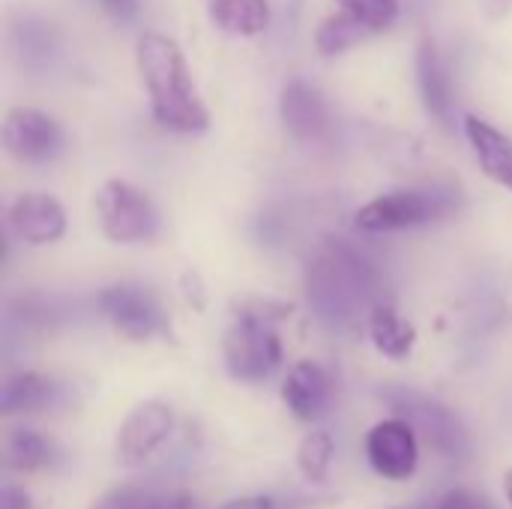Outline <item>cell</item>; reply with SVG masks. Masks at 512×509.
<instances>
[{
  "instance_id": "obj_1",
  "label": "cell",
  "mask_w": 512,
  "mask_h": 509,
  "mask_svg": "<svg viewBox=\"0 0 512 509\" xmlns=\"http://www.w3.org/2000/svg\"><path fill=\"white\" fill-rule=\"evenodd\" d=\"M306 294L309 306L327 327L345 330L357 324L363 312L378 306V270L363 252L336 240L321 246L309 261Z\"/></svg>"
},
{
  "instance_id": "obj_2",
  "label": "cell",
  "mask_w": 512,
  "mask_h": 509,
  "mask_svg": "<svg viewBox=\"0 0 512 509\" xmlns=\"http://www.w3.org/2000/svg\"><path fill=\"white\" fill-rule=\"evenodd\" d=\"M135 60L159 126L183 135H195L210 126V111L201 102L189 63L174 39L162 33H144L138 39Z\"/></svg>"
},
{
  "instance_id": "obj_3",
  "label": "cell",
  "mask_w": 512,
  "mask_h": 509,
  "mask_svg": "<svg viewBox=\"0 0 512 509\" xmlns=\"http://www.w3.org/2000/svg\"><path fill=\"white\" fill-rule=\"evenodd\" d=\"M276 324L279 312H273L267 303L243 306L234 315L222 342V357L231 378L261 384L282 366V339Z\"/></svg>"
},
{
  "instance_id": "obj_4",
  "label": "cell",
  "mask_w": 512,
  "mask_h": 509,
  "mask_svg": "<svg viewBox=\"0 0 512 509\" xmlns=\"http://www.w3.org/2000/svg\"><path fill=\"white\" fill-rule=\"evenodd\" d=\"M459 207V192L426 186V189H396L387 195H378L363 210H357V228L369 234L384 231H402L438 222L450 216Z\"/></svg>"
},
{
  "instance_id": "obj_5",
  "label": "cell",
  "mask_w": 512,
  "mask_h": 509,
  "mask_svg": "<svg viewBox=\"0 0 512 509\" xmlns=\"http://www.w3.org/2000/svg\"><path fill=\"white\" fill-rule=\"evenodd\" d=\"M381 396L390 405V411H396V417L408 420L414 426V432H420L441 456H447L453 462L471 459V435L462 426V420L456 417V411H450L444 402H438L435 396H426L414 387H387Z\"/></svg>"
},
{
  "instance_id": "obj_6",
  "label": "cell",
  "mask_w": 512,
  "mask_h": 509,
  "mask_svg": "<svg viewBox=\"0 0 512 509\" xmlns=\"http://www.w3.org/2000/svg\"><path fill=\"white\" fill-rule=\"evenodd\" d=\"M99 228L111 243H144L159 231V210L150 195L126 180H108L96 192Z\"/></svg>"
},
{
  "instance_id": "obj_7",
  "label": "cell",
  "mask_w": 512,
  "mask_h": 509,
  "mask_svg": "<svg viewBox=\"0 0 512 509\" xmlns=\"http://www.w3.org/2000/svg\"><path fill=\"white\" fill-rule=\"evenodd\" d=\"M99 309L114 324V330L132 342H147L153 336L168 333V318L159 300L141 285L123 282V285L105 288L99 294Z\"/></svg>"
},
{
  "instance_id": "obj_8",
  "label": "cell",
  "mask_w": 512,
  "mask_h": 509,
  "mask_svg": "<svg viewBox=\"0 0 512 509\" xmlns=\"http://www.w3.org/2000/svg\"><path fill=\"white\" fill-rule=\"evenodd\" d=\"M174 429V411L171 405L150 399L141 402L129 411V417L123 420L117 441H114V459L123 468H138L144 465L171 435Z\"/></svg>"
},
{
  "instance_id": "obj_9",
  "label": "cell",
  "mask_w": 512,
  "mask_h": 509,
  "mask_svg": "<svg viewBox=\"0 0 512 509\" xmlns=\"http://www.w3.org/2000/svg\"><path fill=\"white\" fill-rule=\"evenodd\" d=\"M366 456L378 477L384 480H411L420 462L417 432L408 420L393 417L369 429L366 435Z\"/></svg>"
},
{
  "instance_id": "obj_10",
  "label": "cell",
  "mask_w": 512,
  "mask_h": 509,
  "mask_svg": "<svg viewBox=\"0 0 512 509\" xmlns=\"http://www.w3.org/2000/svg\"><path fill=\"white\" fill-rule=\"evenodd\" d=\"M3 147L18 162H51L63 150V132L54 117L36 108H9L3 117Z\"/></svg>"
},
{
  "instance_id": "obj_11",
  "label": "cell",
  "mask_w": 512,
  "mask_h": 509,
  "mask_svg": "<svg viewBox=\"0 0 512 509\" xmlns=\"http://www.w3.org/2000/svg\"><path fill=\"white\" fill-rule=\"evenodd\" d=\"M9 228L18 240H24L30 246L57 243L66 234V213L51 195L30 192V195H21L12 201Z\"/></svg>"
},
{
  "instance_id": "obj_12",
  "label": "cell",
  "mask_w": 512,
  "mask_h": 509,
  "mask_svg": "<svg viewBox=\"0 0 512 509\" xmlns=\"http://www.w3.org/2000/svg\"><path fill=\"white\" fill-rule=\"evenodd\" d=\"M279 114H282V123L288 126V132L297 135L300 141H321L330 132L327 102L303 78H294L282 87Z\"/></svg>"
},
{
  "instance_id": "obj_13",
  "label": "cell",
  "mask_w": 512,
  "mask_h": 509,
  "mask_svg": "<svg viewBox=\"0 0 512 509\" xmlns=\"http://www.w3.org/2000/svg\"><path fill=\"white\" fill-rule=\"evenodd\" d=\"M282 399L300 423H312L330 405V375L324 372L321 363L300 360L297 366H291L282 384Z\"/></svg>"
},
{
  "instance_id": "obj_14",
  "label": "cell",
  "mask_w": 512,
  "mask_h": 509,
  "mask_svg": "<svg viewBox=\"0 0 512 509\" xmlns=\"http://www.w3.org/2000/svg\"><path fill=\"white\" fill-rule=\"evenodd\" d=\"M465 135L477 153V162L480 168L486 171V177H492L495 183L512 189V141L495 129L489 120L477 117V114H468L465 117Z\"/></svg>"
},
{
  "instance_id": "obj_15",
  "label": "cell",
  "mask_w": 512,
  "mask_h": 509,
  "mask_svg": "<svg viewBox=\"0 0 512 509\" xmlns=\"http://www.w3.org/2000/svg\"><path fill=\"white\" fill-rule=\"evenodd\" d=\"M417 78H420V93L426 102V111L438 117L441 123H450L453 117V84L450 72L438 54V45L432 39H423L417 51Z\"/></svg>"
},
{
  "instance_id": "obj_16",
  "label": "cell",
  "mask_w": 512,
  "mask_h": 509,
  "mask_svg": "<svg viewBox=\"0 0 512 509\" xmlns=\"http://www.w3.org/2000/svg\"><path fill=\"white\" fill-rule=\"evenodd\" d=\"M60 387L39 375V372H18L9 375L3 381L0 390V414L3 417H15V414H33V411H45L57 402Z\"/></svg>"
},
{
  "instance_id": "obj_17",
  "label": "cell",
  "mask_w": 512,
  "mask_h": 509,
  "mask_svg": "<svg viewBox=\"0 0 512 509\" xmlns=\"http://www.w3.org/2000/svg\"><path fill=\"white\" fill-rule=\"evenodd\" d=\"M210 21L231 36H258L270 24L267 0H207Z\"/></svg>"
},
{
  "instance_id": "obj_18",
  "label": "cell",
  "mask_w": 512,
  "mask_h": 509,
  "mask_svg": "<svg viewBox=\"0 0 512 509\" xmlns=\"http://www.w3.org/2000/svg\"><path fill=\"white\" fill-rule=\"evenodd\" d=\"M369 336L372 345L390 360H405L417 342V330L393 306H381V303L369 312Z\"/></svg>"
},
{
  "instance_id": "obj_19",
  "label": "cell",
  "mask_w": 512,
  "mask_h": 509,
  "mask_svg": "<svg viewBox=\"0 0 512 509\" xmlns=\"http://www.w3.org/2000/svg\"><path fill=\"white\" fill-rule=\"evenodd\" d=\"M54 453H57V447H54L51 438H45V435L36 432V429L18 426V429H12V432L6 435L3 462H6V468H12V471L36 474V471L54 465Z\"/></svg>"
},
{
  "instance_id": "obj_20",
  "label": "cell",
  "mask_w": 512,
  "mask_h": 509,
  "mask_svg": "<svg viewBox=\"0 0 512 509\" xmlns=\"http://www.w3.org/2000/svg\"><path fill=\"white\" fill-rule=\"evenodd\" d=\"M90 509H198L186 492H153L141 486H120L102 495Z\"/></svg>"
},
{
  "instance_id": "obj_21",
  "label": "cell",
  "mask_w": 512,
  "mask_h": 509,
  "mask_svg": "<svg viewBox=\"0 0 512 509\" xmlns=\"http://www.w3.org/2000/svg\"><path fill=\"white\" fill-rule=\"evenodd\" d=\"M333 438L324 432V429H315L303 438L300 450H297V465L303 471V477L309 483H324L327 480V471H330V462H333Z\"/></svg>"
},
{
  "instance_id": "obj_22",
  "label": "cell",
  "mask_w": 512,
  "mask_h": 509,
  "mask_svg": "<svg viewBox=\"0 0 512 509\" xmlns=\"http://www.w3.org/2000/svg\"><path fill=\"white\" fill-rule=\"evenodd\" d=\"M15 45H18V51L24 54V63L39 66V63H45V60L54 54V30H51V24H45V21L24 18V21L15 27Z\"/></svg>"
},
{
  "instance_id": "obj_23",
  "label": "cell",
  "mask_w": 512,
  "mask_h": 509,
  "mask_svg": "<svg viewBox=\"0 0 512 509\" xmlns=\"http://www.w3.org/2000/svg\"><path fill=\"white\" fill-rule=\"evenodd\" d=\"M366 33H369V30H366L360 21H354L351 15L339 12V15H330V18L321 24V30H318V48H321L324 54H336V51H345L348 45L360 42Z\"/></svg>"
},
{
  "instance_id": "obj_24",
  "label": "cell",
  "mask_w": 512,
  "mask_h": 509,
  "mask_svg": "<svg viewBox=\"0 0 512 509\" xmlns=\"http://www.w3.org/2000/svg\"><path fill=\"white\" fill-rule=\"evenodd\" d=\"M345 15L360 21L369 33L387 30L399 15V0H336Z\"/></svg>"
},
{
  "instance_id": "obj_25",
  "label": "cell",
  "mask_w": 512,
  "mask_h": 509,
  "mask_svg": "<svg viewBox=\"0 0 512 509\" xmlns=\"http://www.w3.org/2000/svg\"><path fill=\"white\" fill-rule=\"evenodd\" d=\"M435 509H495L483 495L471 492V489H450L438 498Z\"/></svg>"
},
{
  "instance_id": "obj_26",
  "label": "cell",
  "mask_w": 512,
  "mask_h": 509,
  "mask_svg": "<svg viewBox=\"0 0 512 509\" xmlns=\"http://www.w3.org/2000/svg\"><path fill=\"white\" fill-rule=\"evenodd\" d=\"M0 509H36L30 495L18 486H3V495H0Z\"/></svg>"
},
{
  "instance_id": "obj_27",
  "label": "cell",
  "mask_w": 512,
  "mask_h": 509,
  "mask_svg": "<svg viewBox=\"0 0 512 509\" xmlns=\"http://www.w3.org/2000/svg\"><path fill=\"white\" fill-rule=\"evenodd\" d=\"M99 3H102V9H105L108 15H114V18H120V21L135 18V12H138V0H99Z\"/></svg>"
},
{
  "instance_id": "obj_28",
  "label": "cell",
  "mask_w": 512,
  "mask_h": 509,
  "mask_svg": "<svg viewBox=\"0 0 512 509\" xmlns=\"http://www.w3.org/2000/svg\"><path fill=\"white\" fill-rule=\"evenodd\" d=\"M219 509H276V501L267 498V495H249V498H237V501H228L225 507Z\"/></svg>"
},
{
  "instance_id": "obj_29",
  "label": "cell",
  "mask_w": 512,
  "mask_h": 509,
  "mask_svg": "<svg viewBox=\"0 0 512 509\" xmlns=\"http://www.w3.org/2000/svg\"><path fill=\"white\" fill-rule=\"evenodd\" d=\"M504 492H507V501H510L512 507V468L504 474Z\"/></svg>"
},
{
  "instance_id": "obj_30",
  "label": "cell",
  "mask_w": 512,
  "mask_h": 509,
  "mask_svg": "<svg viewBox=\"0 0 512 509\" xmlns=\"http://www.w3.org/2000/svg\"><path fill=\"white\" fill-rule=\"evenodd\" d=\"M411 509H435V507H426V504H417V507H411Z\"/></svg>"
}]
</instances>
